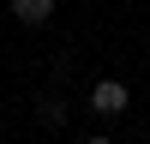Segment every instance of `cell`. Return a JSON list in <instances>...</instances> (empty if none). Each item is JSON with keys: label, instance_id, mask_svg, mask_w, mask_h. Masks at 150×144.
<instances>
[{"label": "cell", "instance_id": "3957f363", "mask_svg": "<svg viewBox=\"0 0 150 144\" xmlns=\"http://www.w3.org/2000/svg\"><path fill=\"white\" fill-rule=\"evenodd\" d=\"M36 120H42V126H60V120H66V102L42 96V102H36Z\"/></svg>", "mask_w": 150, "mask_h": 144}, {"label": "cell", "instance_id": "7a4b0ae2", "mask_svg": "<svg viewBox=\"0 0 150 144\" xmlns=\"http://www.w3.org/2000/svg\"><path fill=\"white\" fill-rule=\"evenodd\" d=\"M54 6H60V0H12V18H18V24H48Z\"/></svg>", "mask_w": 150, "mask_h": 144}, {"label": "cell", "instance_id": "277c9868", "mask_svg": "<svg viewBox=\"0 0 150 144\" xmlns=\"http://www.w3.org/2000/svg\"><path fill=\"white\" fill-rule=\"evenodd\" d=\"M84 144H114V138H84Z\"/></svg>", "mask_w": 150, "mask_h": 144}, {"label": "cell", "instance_id": "6da1fadb", "mask_svg": "<svg viewBox=\"0 0 150 144\" xmlns=\"http://www.w3.org/2000/svg\"><path fill=\"white\" fill-rule=\"evenodd\" d=\"M126 102H132V90L120 78H102V84H90V108L96 114H126Z\"/></svg>", "mask_w": 150, "mask_h": 144}]
</instances>
